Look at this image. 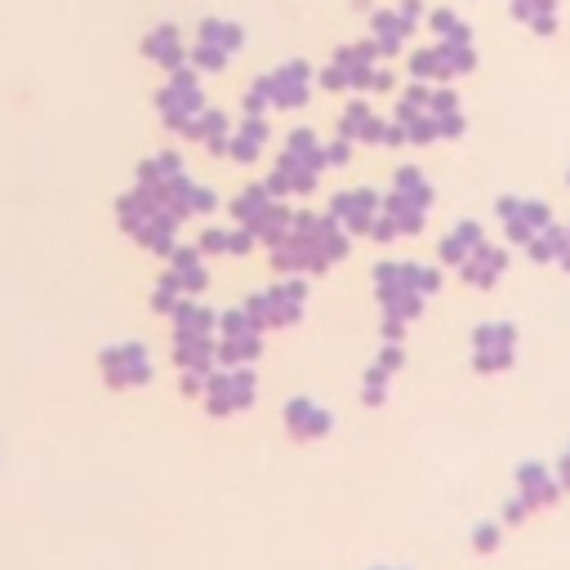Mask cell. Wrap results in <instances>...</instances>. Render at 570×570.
<instances>
[{
	"instance_id": "cell-7",
	"label": "cell",
	"mask_w": 570,
	"mask_h": 570,
	"mask_svg": "<svg viewBox=\"0 0 570 570\" xmlns=\"http://www.w3.org/2000/svg\"><path fill=\"white\" fill-rule=\"evenodd\" d=\"M98 370L111 387H134V383H147L151 379V361H147V347L142 343H116L98 356Z\"/></svg>"
},
{
	"instance_id": "cell-19",
	"label": "cell",
	"mask_w": 570,
	"mask_h": 570,
	"mask_svg": "<svg viewBox=\"0 0 570 570\" xmlns=\"http://www.w3.org/2000/svg\"><path fill=\"white\" fill-rule=\"evenodd\" d=\"M508 267V254L503 249H494V245H481V249H472V258L459 267V276L468 281V285H481V289H490L494 285V276Z\"/></svg>"
},
{
	"instance_id": "cell-43",
	"label": "cell",
	"mask_w": 570,
	"mask_h": 570,
	"mask_svg": "<svg viewBox=\"0 0 570 570\" xmlns=\"http://www.w3.org/2000/svg\"><path fill=\"white\" fill-rule=\"evenodd\" d=\"M379 365L392 374V370L401 365V347H396V343H383V352H379Z\"/></svg>"
},
{
	"instance_id": "cell-24",
	"label": "cell",
	"mask_w": 570,
	"mask_h": 570,
	"mask_svg": "<svg viewBox=\"0 0 570 570\" xmlns=\"http://www.w3.org/2000/svg\"><path fill=\"white\" fill-rule=\"evenodd\" d=\"M285 423L294 428V436H316V432H325V428H330V414H325V410H316L307 396H298V401H289V405H285Z\"/></svg>"
},
{
	"instance_id": "cell-2",
	"label": "cell",
	"mask_w": 570,
	"mask_h": 570,
	"mask_svg": "<svg viewBox=\"0 0 570 570\" xmlns=\"http://www.w3.org/2000/svg\"><path fill=\"white\" fill-rule=\"evenodd\" d=\"M303 303H307V281L303 276H285L272 289L249 294L240 307H245L249 325L263 334V330H276V325H294L303 316Z\"/></svg>"
},
{
	"instance_id": "cell-23",
	"label": "cell",
	"mask_w": 570,
	"mask_h": 570,
	"mask_svg": "<svg viewBox=\"0 0 570 570\" xmlns=\"http://www.w3.org/2000/svg\"><path fill=\"white\" fill-rule=\"evenodd\" d=\"M196 40L200 45H214V49H223L227 58L245 45V27L240 22H227V18H205L200 27H196Z\"/></svg>"
},
{
	"instance_id": "cell-32",
	"label": "cell",
	"mask_w": 570,
	"mask_h": 570,
	"mask_svg": "<svg viewBox=\"0 0 570 570\" xmlns=\"http://www.w3.org/2000/svg\"><path fill=\"white\" fill-rule=\"evenodd\" d=\"M267 107H272V102H267V85H263V76H258V80L245 89L240 111H245V116H267Z\"/></svg>"
},
{
	"instance_id": "cell-13",
	"label": "cell",
	"mask_w": 570,
	"mask_h": 570,
	"mask_svg": "<svg viewBox=\"0 0 570 570\" xmlns=\"http://www.w3.org/2000/svg\"><path fill=\"white\" fill-rule=\"evenodd\" d=\"M379 134H383V120L374 116V107L370 102H347L343 107V116H338V138H347V142H379Z\"/></svg>"
},
{
	"instance_id": "cell-18",
	"label": "cell",
	"mask_w": 570,
	"mask_h": 570,
	"mask_svg": "<svg viewBox=\"0 0 570 570\" xmlns=\"http://www.w3.org/2000/svg\"><path fill=\"white\" fill-rule=\"evenodd\" d=\"M485 245V236H481V223H454L450 232H445V240H441V263H450V267H463L468 258H472V249H481Z\"/></svg>"
},
{
	"instance_id": "cell-34",
	"label": "cell",
	"mask_w": 570,
	"mask_h": 570,
	"mask_svg": "<svg viewBox=\"0 0 570 570\" xmlns=\"http://www.w3.org/2000/svg\"><path fill=\"white\" fill-rule=\"evenodd\" d=\"M316 85H321V89H330V94H343V89H347V71H343L338 62H330V67H321V71H316Z\"/></svg>"
},
{
	"instance_id": "cell-14",
	"label": "cell",
	"mask_w": 570,
	"mask_h": 570,
	"mask_svg": "<svg viewBox=\"0 0 570 570\" xmlns=\"http://www.w3.org/2000/svg\"><path fill=\"white\" fill-rule=\"evenodd\" d=\"M263 142H267V116H245L236 129H232V142H227V156L236 165H249L263 156Z\"/></svg>"
},
{
	"instance_id": "cell-15",
	"label": "cell",
	"mask_w": 570,
	"mask_h": 570,
	"mask_svg": "<svg viewBox=\"0 0 570 570\" xmlns=\"http://www.w3.org/2000/svg\"><path fill=\"white\" fill-rule=\"evenodd\" d=\"M263 183H267V191L281 196V200H285V196H307V191L316 187V169H303V165H294V160L281 156Z\"/></svg>"
},
{
	"instance_id": "cell-46",
	"label": "cell",
	"mask_w": 570,
	"mask_h": 570,
	"mask_svg": "<svg viewBox=\"0 0 570 570\" xmlns=\"http://www.w3.org/2000/svg\"><path fill=\"white\" fill-rule=\"evenodd\" d=\"M566 232H570V227H566Z\"/></svg>"
},
{
	"instance_id": "cell-16",
	"label": "cell",
	"mask_w": 570,
	"mask_h": 570,
	"mask_svg": "<svg viewBox=\"0 0 570 570\" xmlns=\"http://www.w3.org/2000/svg\"><path fill=\"white\" fill-rule=\"evenodd\" d=\"M214 356H218L214 334H174V365H183L187 374H205Z\"/></svg>"
},
{
	"instance_id": "cell-44",
	"label": "cell",
	"mask_w": 570,
	"mask_h": 570,
	"mask_svg": "<svg viewBox=\"0 0 570 570\" xmlns=\"http://www.w3.org/2000/svg\"><path fill=\"white\" fill-rule=\"evenodd\" d=\"M370 236H374V240H383V245H387V240H396V232H392V223H387L383 214H379V223H374V232H370Z\"/></svg>"
},
{
	"instance_id": "cell-28",
	"label": "cell",
	"mask_w": 570,
	"mask_h": 570,
	"mask_svg": "<svg viewBox=\"0 0 570 570\" xmlns=\"http://www.w3.org/2000/svg\"><path fill=\"white\" fill-rule=\"evenodd\" d=\"M258 356V334L249 330V334H227V338H218V361L223 365H245V361H254Z\"/></svg>"
},
{
	"instance_id": "cell-12",
	"label": "cell",
	"mask_w": 570,
	"mask_h": 570,
	"mask_svg": "<svg viewBox=\"0 0 570 570\" xmlns=\"http://www.w3.org/2000/svg\"><path fill=\"white\" fill-rule=\"evenodd\" d=\"M183 138H191V142H200L205 151H218V156H227V142H232V120L223 116V111H214V107H205L187 129H183Z\"/></svg>"
},
{
	"instance_id": "cell-26",
	"label": "cell",
	"mask_w": 570,
	"mask_h": 570,
	"mask_svg": "<svg viewBox=\"0 0 570 570\" xmlns=\"http://www.w3.org/2000/svg\"><path fill=\"white\" fill-rule=\"evenodd\" d=\"M512 13L539 31V36H552L557 31V0H512Z\"/></svg>"
},
{
	"instance_id": "cell-25",
	"label": "cell",
	"mask_w": 570,
	"mask_h": 570,
	"mask_svg": "<svg viewBox=\"0 0 570 570\" xmlns=\"http://www.w3.org/2000/svg\"><path fill=\"white\" fill-rule=\"evenodd\" d=\"M214 325H218V316L209 307H200L196 298H183L174 307V334H214Z\"/></svg>"
},
{
	"instance_id": "cell-38",
	"label": "cell",
	"mask_w": 570,
	"mask_h": 570,
	"mask_svg": "<svg viewBox=\"0 0 570 570\" xmlns=\"http://www.w3.org/2000/svg\"><path fill=\"white\" fill-rule=\"evenodd\" d=\"M383 387H387V370L374 365V370L365 374V401H383Z\"/></svg>"
},
{
	"instance_id": "cell-11",
	"label": "cell",
	"mask_w": 570,
	"mask_h": 570,
	"mask_svg": "<svg viewBox=\"0 0 570 570\" xmlns=\"http://www.w3.org/2000/svg\"><path fill=\"white\" fill-rule=\"evenodd\" d=\"M142 58H151L156 67H165V71H178L183 62H187V45H183V36H178V27H169V22H160V27H151L147 36H142Z\"/></svg>"
},
{
	"instance_id": "cell-21",
	"label": "cell",
	"mask_w": 570,
	"mask_h": 570,
	"mask_svg": "<svg viewBox=\"0 0 570 570\" xmlns=\"http://www.w3.org/2000/svg\"><path fill=\"white\" fill-rule=\"evenodd\" d=\"M285 160H294V165H303V169H325V142L312 134V129H294L289 138H285V151H281Z\"/></svg>"
},
{
	"instance_id": "cell-29",
	"label": "cell",
	"mask_w": 570,
	"mask_h": 570,
	"mask_svg": "<svg viewBox=\"0 0 570 570\" xmlns=\"http://www.w3.org/2000/svg\"><path fill=\"white\" fill-rule=\"evenodd\" d=\"M428 27H432V36H441V40H468V36H472L468 22H459L454 9H432V13H428Z\"/></svg>"
},
{
	"instance_id": "cell-17",
	"label": "cell",
	"mask_w": 570,
	"mask_h": 570,
	"mask_svg": "<svg viewBox=\"0 0 570 570\" xmlns=\"http://www.w3.org/2000/svg\"><path fill=\"white\" fill-rule=\"evenodd\" d=\"M410 31H414V27H410L396 9H374V13H370V36H374V45H379L383 58L401 53V45H405Z\"/></svg>"
},
{
	"instance_id": "cell-4",
	"label": "cell",
	"mask_w": 570,
	"mask_h": 570,
	"mask_svg": "<svg viewBox=\"0 0 570 570\" xmlns=\"http://www.w3.org/2000/svg\"><path fill=\"white\" fill-rule=\"evenodd\" d=\"M476 67V53L468 40H436L428 49H414L410 53V80H454V76H468Z\"/></svg>"
},
{
	"instance_id": "cell-37",
	"label": "cell",
	"mask_w": 570,
	"mask_h": 570,
	"mask_svg": "<svg viewBox=\"0 0 570 570\" xmlns=\"http://www.w3.org/2000/svg\"><path fill=\"white\" fill-rule=\"evenodd\" d=\"M254 245H258V236H254L249 227H240V223H236V227H232V245H227V254H249Z\"/></svg>"
},
{
	"instance_id": "cell-6",
	"label": "cell",
	"mask_w": 570,
	"mask_h": 570,
	"mask_svg": "<svg viewBox=\"0 0 570 570\" xmlns=\"http://www.w3.org/2000/svg\"><path fill=\"white\" fill-rule=\"evenodd\" d=\"M263 85H267V102L272 107H285V111H294V107H303L307 98H312V85H316V71L307 67V62H281L276 71H267L263 76Z\"/></svg>"
},
{
	"instance_id": "cell-9",
	"label": "cell",
	"mask_w": 570,
	"mask_h": 570,
	"mask_svg": "<svg viewBox=\"0 0 570 570\" xmlns=\"http://www.w3.org/2000/svg\"><path fill=\"white\" fill-rule=\"evenodd\" d=\"M254 401V374L240 370V365H227L218 374H209V410L227 414V410H240Z\"/></svg>"
},
{
	"instance_id": "cell-33",
	"label": "cell",
	"mask_w": 570,
	"mask_h": 570,
	"mask_svg": "<svg viewBox=\"0 0 570 570\" xmlns=\"http://www.w3.org/2000/svg\"><path fill=\"white\" fill-rule=\"evenodd\" d=\"M227 245H232V232H223V227H205L200 232V240H196V249L209 258V254H227Z\"/></svg>"
},
{
	"instance_id": "cell-8",
	"label": "cell",
	"mask_w": 570,
	"mask_h": 570,
	"mask_svg": "<svg viewBox=\"0 0 570 570\" xmlns=\"http://www.w3.org/2000/svg\"><path fill=\"white\" fill-rule=\"evenodd\" d=\"M512 343H517V330L512 325H499V321H490V325H476L472 330V352H476V370H503L508 361H512Z\"/></svg>"
},
{
	"instance_id": "cell-41",
	"label": "cell",
	"mask_w": 570,
	"mask_h": 570,
	"mask_svg": "<svg viewBox=\"0 0 570 570\" xmlns=\"http://www.w3.org/2000/svg\"><path fill=\"white\" fill-rule=\"evenodd\" d=\"M387 89H392V71H387V67H374V71H370L365 94H387Z\"/></svg>"
},
{
	"instance_id": "cell-27",
	"label": "cell",
	"mask_w": 570,
	"mask_h": 570,
	"mask_svg": "<svg viewBox=\"0 0 570 570\" xmlns=\"http://www.w3.org/2000/svg\"><path fill=\"white\" fill-rule=\"evenodd\" d=\"M392 196H401V200H410V205H432V183L414 169V165H405V169H396L392 174Z\"/></svg>"
},
{
	"instance_id": "cell-45",
	"label": "cell",
	"mask_w": 570,
	"mask_h": 570,
	"mask_svg": "<svg viewBox=\"0 0 570 570\" xmlns=\"http://www.w3.org/2000/svg\"><path fill=\"white\" fill-rule=\"evenodd\" d=\"M352 9H356V13H374V9H370V0H352Z\"/></svg>"
},
{
	"instance_id": "cell-42",
	"label": "cell",
	"mask_w": 570,
	"mask_h": 570,
	"mask_svg": "<svg viewBox=\"0 0 570 570\" xmlns=\"http://www.w3.org/2000/svg\"><path fill=\"white\" fill-rule=\"evenodd\" d=\"M218 200H214V191L209 187H196V196H191V214H209Z\"/></svg>"
},
{
	"instance_id": "cell-36",
	"label": "cell",
	"mask_w": 570,
	"mask_h": 570,
	"mask_svg": "<svg viewBox=\"0 0 570 570\" xmlns=\"http://www.w3.org/2000/svg\"><path fill=\"white\" fill-rule=\"evenodd\" d=\"M347 160H352V142H347V138L325 142V165H330V169H338V165H347Z\"/></svg>"
},
{
	"instance_id": "cell-5",
	"label": "cell",
	"mask_w": 570,
	"mask_h": 570,
	"mask_svg": "<svg viewBox=\"0 0 570 570\" xmlns=\"http://www.w3.org/2000/svg\"><path fill=\"white\" fill-rule=\"evenodd\" d=\"M330 214H334V223L347 236H370L374 223H379V214H383V196L374 187H347V191H338L330 200Z\"/></svg>"
},
{
	"instance_id": "cell-3",
	"label": "cell",
	"mask_w": 570,
	"mask_h": 570,
	"mask_svg": "<svg viewBox=\"0 0 570 570\" xmlns=\"http://www.w3.org/2000/svg\"><path fill=\"white\" fill-rule=\"evenodd\" d=\"M156 107H160V125L174 129V134H183V129L205 111V89H200L196 67L169 71V80H165L160 94H156Z\"/></svg>"
},
{
	"instance_id": "cell-31",
	"label": "cell",
	"mask_w": 570,
	"mask_h": 570,
	"mask_svg": "<svg viewBox=\"0 0 570 570\" xmlns=\"http://www.w3.org/2000/svg\"><path fill=\"white\" fill-rule=\"evenodd\" d=\"M183 298H187V294H178V285H174V281H165V276H160V281H156V289H151V307H156V312H165V316H174V307H178Z\"/></svg>"
},
{
	"instance_id": "cell-10",
	"label": "cell",
	"mask_w": 570,
	"mask_h": 570,
	"mask_svg": "<svg viewBox=\"0 0 570 570\" xmlns=\"http://www.w3.org/2000/svg\"><path fill=\"white\" fill-rule=\"evenodd\" d=\"M165 281H174V285H178V294L196 298V294L209 285V267H205V254H200L196 245H178V249L169 254V272H165Z\"/></svg>"
},
{
	"instance_id": "cell-39",
	"label": "cell",
	"mask_w": 570,
	"mask_h": 570,
	"mask_svg": "<svg viewBox=\"0 0 570 570\" xmlns=\"http://www.w3.org/2000/svg\"><path fill=\"white\" fill-rule=\"evenodd\" d=\"M392 9H396V13H401V18L410 22V27H419V22L428 18V9H423V0H396Z\"/></svg>"
},
{
	"instance_id": "cell-40",
	"label": "cell",
	"mask_w": 570,
	"mask_h": 570,
	"mask_svg": "<svg viewBox=\"0 0 570 570\" xmlns=\"http://www.w3.org/2000/svg\"><path fill=\"white\" fill-rule=\"evenodd\" d=\"M401 142H410V138H405V125H396V120H383L379 147H401Z\"/></svg>"
},
{
	"instance_id": "cell-30",
	"label": "cell",
	"mask_w": 570,
	"mask_h": 570,
	"mask_svg": "<svg viewBox=\"0 0 570 570\" xmlns=\"http://www.w3.org/2000/svg\"><path fill=\"white\" fill-rule=\"evenodd\" d=\"M187 58H191L196 71H223L227 67V53L214 49V45H200V40H196V49H187Z\"/></svg>"
},
{
	"instance_id": "cell-20",
	"label": "cell",
	"mask_w": 570,
	"mask_h": 570,
	"mask_svg": "<svg viewBox=\"0 0 570 570\" xmlns=\"http://www.w3.org/2000/svg\"><path fill=\"white\" fill-rule=\"evenodd\" d=\"M178 174H187V169H183V156H178L174 147H165V151H156V156H147V160L138 165V187L156 191V187H165V183L178 178Z\"/></svg>"
},
{
	"instance_id": "cell-35",
	"label": "cell",
	"mask_w": 570,
	"mask_h": 570,
	"mask_svg": "<svg viewBox=\"0 0 570 570\" xmlns=\"http://www.w3.org/2000/svg\"><path fill=\"white\" fill-rule=\"evenodd\" d=\"M414 289H419V294H436V289H441V267L414 263Z\"/></svg>"
},
{
	"instance_id": "cell-22",
	"label": "cell",
	"mask_w": 570,
	"mask_h": 570,
	"mask_svg": "<svg viewBox=\"0 0 570 570\" xmlns=\"http://www.w3.org/2000/svg\"><path fill=\"white\" fill-rule=\"evenodd\" d=\"M383 218L392 223V232L396 236H419L423 232V223H428V209L423 205H410V200H401V196H383Z\"/></svg>"
},
{
	"instance_id": "cell-1",
	"label": "cell",
	"mask_w": 570,
	"mask_h": 570,
	"mask_svg": "<svg viewBox=\"0 0 570 570\" xmlns=\"http://www.w3.org/2000/svg\"><path fill=\"white\" fill-rule=\"evenodd\" d=\"M232 218H236L240 227H249L263 245H276V240L289 232L294 209H289L281 196H272V191H267V183H249V187L232 200Z\"/></svg>"
}]
</instances>
